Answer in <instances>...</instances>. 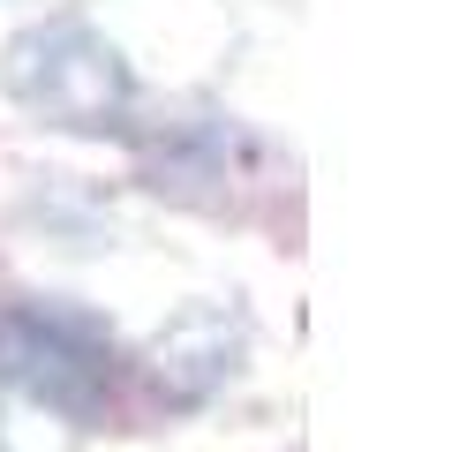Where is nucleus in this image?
Listing matches in <instances>:
<instances>
[{
  "label": "nucleus",
  "instance_id": "nucleus-1",
  "mask_svg": "<svg viewBox=\"0 0 467 452\" xmlns=\"http://www.w3.org/2000/svg\"><path fill=\"white\" fill-rule=\"evenodd\" d=\"M0 384L61 422H106L129 384V347L83 301L16 294L0 301Z\"/></svg>",
  "mask_w": 467,
  "mask_h": 452
},
{
  "label": "nucleus",
  "instance_id": "nucleus-2",
  "mask_svg": "<svg viewBox=\"0 0 467 452\" xmlns=\"http://www.w3.org/2000/svg\"><path fill=\"white\" fill-rule=\"evenodd\" d=\"M0 90L38 129H61V136H129L136 106H143L129 53L83 16H53V23L16 30L8 53H0Z\"/></svg>",
  "mask_w": 467,
  "mask_h": 452
}]
</instances>
